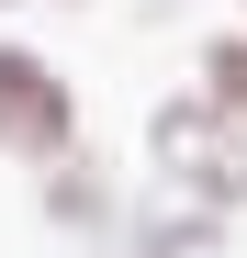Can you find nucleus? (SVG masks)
Masks as SVG:
<instances>
[{
    "instance_id": "f257e3e1",
    "label": "nucleus",
    "mask_w": 247,
    "mask_h": 258,
    "mask_svg": "<svg viewBox=\"0 0 247 258\" xmlns=\"http://www.w3.org/2000/svg\"><path fill=\"white\" fill-rule=\"evenodd\" d=\"M146 157H157V180H169L180 202H202V213H236L247 202V112H225L214 90L157 101L146 112Z\"/></svg>"
},
{
    "instance_id": "f03ea898",
    "label": "nucleus",
    "mask_w": 247,
    "mask_h": 258,
    "mask_svg": "<svg viewBox=\"0 0 247 258\" xmlns=\"http://www.w3.org/2000/svg\"><path fill=\"white\" fill-rule=\"evenodd\" d=\"M68 146H79V90L34 45H0V157H68Z\"/></svg>"
},
{
    "instance_id": "7ed1b4c3",
    "label": "nucleus",
    "mask_w": 247,
    "mask_h": 258,
    "mask_svg": "<svg viewBox=\"0 0 247 258\" xmlns=\"http://www.w3.org/2000/svg\"><path fill=\"white\" fill-rule=\"evenodd\" d=\"M45 168H56V180H45V213H56V225H79V236L112 225V180H101L79 146H68V157H45Z\"/></svg>"
},
{
    "instance_id": "20e7f679",
    "label": "nucleus",
    "mask_w": 247,
    "mask_h": 258,
    "mask_svg": "<svg viewBox=\"0 0 247 258\" xmlns=\"http://www.w3.org/2000/svg\"><path fill=\"white\" fill-rule=\"evenodd\" d=\"M202 90H214L225 112H247V23H236V34H214V45H202Z\"/></svg>"
},
{
    "instance_id": "39448f33",
    "label": "nucleus",
    "mask_w": 247,
    "mask_h": 258,
    "mask_svg": "<svg viewBox=\"0 0 247 258\" xmlns=\"http://www.w3.org/2000/svg\"><path fill=\"white\" fill-rule=\"evenodd\" d=\"M90 258H124V247H90Z\"/></svg>"
}]
</instances>
